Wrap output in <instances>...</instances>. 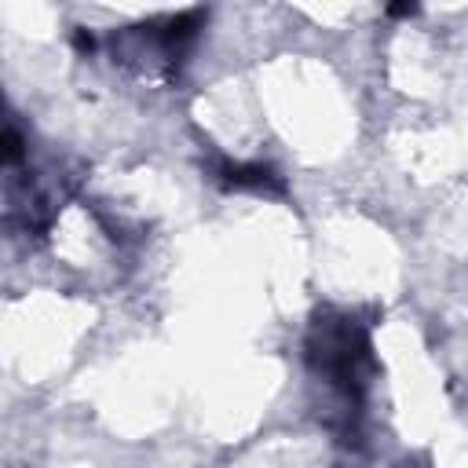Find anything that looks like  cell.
<instances>
[{"label":"cell","instance_id":"5","mask_svg":"<svg viewBox=\"0 0 468 468\" xmlns=\"http://www.w3.org/2000/svg\"><path fill=\"white\" fill-rule=\"evenodd\" d=\"M417 11H420L417 4H391V7H388V15H391V18H413Z\"/></svg>","mask_w":468,"mask_h":468},{"label":"cell","instance_id":"4","mask_svg":"<svg viewBox=\"0 0 468 468\" xmlns=\"http://www.w3.org/2000/svg\"><path fill=\"white\" fill-rule=\"evenodd\" d=\"M73 48H77L80 55H91V51H95V37H91L88 29H77V33H73Z\"/></svg>","mask_w":468,"mask_h":468},{"label":"cell","instance_id":"3","mask_svg":"<svg viewBox=\"0 0 468 468\" xmlns=\"http://www.w3.org/2000/svg\"><path fill=\"white\" fill-rule=\"evenodd\" d=\"M22 157H26V143H22V132H18L15 124H7V132H4V165H7V168H15Z\"/></svg>","mask_w":468,"mask_h":468},{"label":"cell","instance_id":"1","mask_svg":"<svg viewBox=\"0 0 468 468\" xmlns=\"http://www.w3.org/2000/svg\"><path fill=\"white\" fill-rule=\"evenodd\" d=\"M369 333L347 318V314H318L307 333V366L344 399L340 406V439L355 442L358 439V410H362V391H366V373L373 369L369 355Z\"/></svg>","mask_w":468,"mask_h":468},{"label":"cell","instance_id":"2","mask_svg":"<svg viewBox=\"0 0 468 468\" xmlns=\"http://www.w3.org/2000/svg\"><path fill=\"white\" fill-rule=\"evenodd\" d=\"M216 179L227 190H256V194H282L285 190L282 176L260 161H223L216 168Z\"/></svg>","mask_w":468,"mask_h":468}]
</instances>
